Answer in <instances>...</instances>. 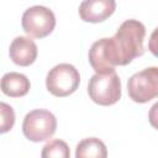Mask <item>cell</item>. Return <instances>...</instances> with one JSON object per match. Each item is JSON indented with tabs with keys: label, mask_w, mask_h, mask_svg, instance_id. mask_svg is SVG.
Wrapping results in <instances>:
<instances>
[{
	"label": "cell",
	"mask_w": 158,
	"mask_h": 158,
	"mask_svg": "<svg viewBox=\"0 0 158 158\" xmlns=\"http://www.w3.org/2000/svg\"><path fill=\"white\" fill-rule=\"evenodd\" d=\"M57 130L56 116L43 109H36L26 114L22 122L23 136L31 142H43L49 139Z\"/></svg>",
	"instance_id": "obj_4"
},
{
	"label": "cell",
	"mask_w": 158,
	"mask_h": 158,
	"mask_svg": "<svg viewBox=\"0 0 158 158\" xmlns=\"http://www.w3.org/2000/svg\"><path fill=\"white\" fill-rule=\"evenodd\" d=\"M21 25L30 37L43 38L53 32L56 27V16L51 9L42 5H35L25 10Z\"/></svg>",
	"instance_id": "obj_5"
},
{
	"label": "cell",
	"mask_w": 158,
	"mask_h": 158,
	"mask_svg": "<svg viewBox=\"0 0 158 158\" xmlns=\"http://www.w3.org/2000/svg\"><path fill=\"white\" fill-rule=\"evenodd\" d=\"M89 63L96 73H107L115 70L107 52L106 38L98 40L91 44L89 49Z\"/></svg>",
	"instance_id": "obj_10"
},
{
	"label": "cell",
	"mask_w": 158,
	"mask_h": 158,
	"mask_svg": "<svg viewBox=\"0 0 158 158\" xmlns=\"http://www.w3.org/2000/svg\"><path fill=\"white\" fill-rule=\"evenodd\" d=\"M146 36V27L138 20L123 21L116 33L106 38L109 56L114 67L127 65L136 57L143 54V40Z\"/></svg>",
	"instance_id": "obj_1"
},
{
	"label": "cell",
	"mask_w": 158,
	"mask_h": 158,
	"mask_svg": "<svg viewBox=\"0 0 158 158\" xmlns=\"http://www.w3.org/2000/svg\"><path fill=\"white\" fill-rule=\"evenodd\" d=\"M31 84L25 74L17 72L6 73L0 80L1 91L9 98H21L30 91Z\"/></svg>",
	"instance_id": "obj_9"
},
{
	"label": "cell",
	"mask_w": 158,
	"mask_h": 158,
	"mask_svg": "<svg viewBox=\"0 0 158 158\" xmlns=\"http://www.w3.org/2000/svg\"><path fill=\"white\" fill-rule=\"evenodd\" d=\"M115 9V0H83L79 5V16L85 22L98 23L107 20Z\"/></svg>",
	"instance_id": "obj_7"
},
{
	"label": "cell",
	"mask_w": 158,
	"mask_h": 158,
	"mask_svg": "<svg viewBox=\"0 0 158 158\" xmlns=\"http://www.w3.org/2000/svg\"><path fill=\"white\" fill-rule=\"evenodd\" d=\"M70 156V151L68 144L62 139H52L44 144L41 152V157L43 158H68Z\"/></svg>",
	"instance_id": "obj_12"
},
{
	"label": "cell",
	"mask_w": 158,
	"mask_h": 158,
	"mask_svg": "<svg viewBox=\"0 0 158 158\" xmlns=\"http://www.w3.org/2000/svg\"><path fill=\"white\" fill-rule=\"evenodd\" d=\"M80 74L78 69L69 63H60L54 65L46 77L47 90L57 96L65 98L72 95L79 86Z\"/></svg>",
	"instance_id": "obj_3"
},
{
	"label": "cell",
	"mask_w": 158,
	"mask_h": 158,
	"mask_svg": "<svg viewBox=\"0 0 158 158\" xmlns=\"http://www.w3.org/2000/svg\"><path fill=\"white\" fill-rule=\"evenodd\" d=\"M107 149L105 143L96 137H88L81 139L75 149L77 158H105Z\"/></svg>",
	"instance_id": "obj_11"
},
{
	"label": "cell",
	"mask_w": 158,
	"mask_h": 158,
	"mask_svg": "<svg viewBox=\"0 0 158 158\" xmlns=\"http://www.w3.org/2000/svg\"><path fill=\"white\" fill-rule=\"evenodd\" d=\"M89 98L98 105L110 106L121 99V80L115 70L95 73L88 84Z\"/></svg>",
	"instance_id": "obj_2"
},
{
	"label": "cell",
	"mask_w": 158,
	"mask_h": 158,
	"mask_svg": "<svg viewBox=\"0 0 158 158\" xmlns=\"http://www.w3.org/2000/svg\"><path fill=\"white\" fill-rule=\"evenodd\" d=\"M15 111L6 104L0 101V135L9 132L15 125Z\"/></svg>",
	"instance_id": "obj_13"
},
{
	"label": "cell",
	"mask_w": 158,
	"mask_h": 158,
	"mask_svg": "<svg viewBox=\"0 0 158 158\" xmlns=\"http://www.w3.org/2000/svg\"><path fill=\"white\" fill-rule=\"evenodd\" d=\"M130 99L135 102L144 104L158 95V68L149 67L135 73L127 81Z\"/></svg>",
	"instance_id": "obj_6"
},
{
	"label": "cell",
	"mask_w": 158,
	"mask_h": 158,
	"mask_svg": "<svg viewBox=\"0 0 158 158\" xmlns=\"http://www.w3.org/2000/svg\"><path fill=\"white\" fill-rule=\"evenodd\" d=\"M37 54H38L37 44L31 37H26V36L15 37L9 48V56L11 60L20 67L31 65L37 59Z\"/></svg>",
	"instance_id": "obj_8"
}]
</instances>
